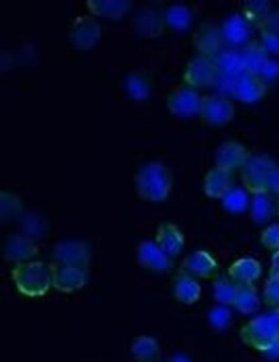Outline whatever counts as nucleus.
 <instances>
[{
	"label": "nucleus",
	"mask_w": 279,
	"mask_h": 362,
	"mask_svg": "<svg viewBox=\"0 0 279 362\" xmlns=\"http://www.w3.org/2000/svg\"><path fill=\"white\" fill-rule=\"evenodd\" d=\"M175 298L184 305H194L201 297V285L192 276L180 275L174 285Z\"/></svg>",
	"instance_id": "25"
},
{
	"label": "nucleus",
	"mask_w": 279,
	"mask_h": 362,
	"mask_svg": "<svg viewBox=\"0 0 279 362\" xmlns=\"http://www.w3.org/2000/svg\"><path fill=\"white\" fill-rule=\"evenodd\" d=\"M165 22L174 30L184 31L191 26L192 13L191 11L183 4H174L167 8L165 13Z\"/></svg>",
	"instance_id": "30"
},
{
	"label": "nucleus",
	"mask_w": 279,
	"mask_h": 362,
	"mask_svg": "<svg viewBox=\"0 0 279 362\" xmlns=\"http://www.w3.org/2000/svg\"><path fill=\"white\" fill-rule=\"evenodd\" d=\"M218 73L219 71L214 57L198 54L188 62L184 70V81L188 84V87L194 89L213 87Z\"/></svg>",
	"instance_id": "6"
},
{
	"label": "nucleus",
	"mask_w": 279,
	"mask_h": 362,
	"mask_svg": "<svg viewBox=\"0 0 279 362\" xmlns=\"http://www.w3.org/2000/svg\"><path fill=\"white\" fill-rule=\"evenodd\" d=\"M90 249L84 241L66 240L53 249L52 258L56 267L85 268L90 263Z\"/></svg>",
	"instance_id": "5"
},
{
	"label": "nucleus",
	"mask_w": 279,
	"mask_h": 362,
	"mask_svg": "<svg viewBox=\"0 0 279 362\" xmlns=\"http://www.w3.org/2000/svg\"><path fill=\"white\" fill-rule=\"evenodd\" d=\"M261 44L268 53H275L279 54V34L273 31L263 30L261 34Z\"/></svg>",
	"instance_id": "39"
},
{
	"label": "nucleus",
	"mask_w": 279,
	"mask_h": 362,
	"mask_svg": "<svg viewBox=\"0 0 279 362\" xmlns=\"http://www.w3.org/2000/svg\"><path fill=\"white\" fill-rule=\"evenodd\" d=\"M275 169L277 165L269 156L250 155V158L242 167L244 187L252 194L268 191V182Z\"/></svg>",
	"instance_id": "4"
},
{
	"label": "nucleus",
	"mask_w": 279,
	"mask_h": 362,
	"mask_svg": "<svg viewBox=\"0 0 279 362\" xmlns=\"http://www.w3.org/2000/svg\"><path fill=\"white\" fill-rule=\"evenodd\" d=\"M250 158L247 150L244 146L235 141L224 142L218 147L215 153V163L216 167L225 169L228 172H233L236 169H242L244 163Z\"/></svg>",
	"instance_id": "14"
},
{
	"label": "nucleus",
	"mask_w": 279,
	"mask_h": 362,
	"mask_svg": "<svg viewBox=\"0 0 279 362\" xmlns=\"http://www.w3.org/2000/svg\"><path fill=\"white\" fill-rule=\"evenodd\" d=\"M86 6L93 15L111 20L121 18L131 7L126 0H90Z\"/></svg>",
	"instance_id": "22"
},
{
	"label": "nucleus",
	"mask_w": 279,
	"mask_h": 362,
	"mask_svg": "<svg viewBox=\"0 0 279 362\" xmlns=\"http://www.w3.org/2000/svg\"><path fill=\"white\" fill-rule=\"evenodd\" d=\"M265 303L274 311H279V277H271L265 284Z\"/></svg>",
	"instance_id": "37"
},
{
	"label": "nucleus",
	"mask_w": 279,
	"mask_h": 362,
	"mask_svg": "<svg viewBox=\"0 0 279 362\" xmlns=\"http://www.w3.org/2000/svg\"><path fill=\"white\" fill-rule=\"evenodd\" d=\"M259 76L261 79L266 81H273V80L278 79L279 78V61L275 59H271L266 62V65L263 67V70L259 74Z\"/></svg>",
	"instance_id": "40"
},
{
	"label": "nucleus",
	"mask_w": 279,
	"mask_h": 362,
	"mask_svg": "<svg viewBox=\"0 0 279 362\" xmlns=\"http://www.w3.org/2000/svg\"><path fill=\"white\" fill-rule=\"evenodd\" d=\"M271 277H279V252H275L273 255Z\"/></svg>",
	"instance_id": "45"
},
{
	"label": "nucleus",
	"mask_w": 279,
	"mask_h": 362,
	"mask_svg": "<svg viewBox=\"0 0 279 362\" xmlns=\"http://www.w3.org/2000/svg\"><path fill=\"white\" fill-rule=\"evenodd\" d=\"M264 355L269 360H277V358H279V339L273 344L272 347L268 348L265 351Z\"/></svg>",
	"instance_id": "44"
},
{
	"label": "nucleus",
	"mask_w": 279,
	"mask_h": 362,
	"mask_svg": "<svg viewBox=\"0 0 279 362\" xmlns=\"http://www.w3.org/2000/svg\"><path fill=\"white\" fill-rule=\"evenodd\" d=\"M196 49L200 54L216 57L220 52L224 51V37L222 28H218L214 23H203L196 31L194 37Z\"/></svg>",
	"instance_id": "11"
},
{
	"label": "nucleus",
	"mask_w": 279,
	"mask_h": 362,
	"mask_svg": "<svg viewBox=\"0 0 279 362\" xmlns=\"http://www.w3.org/2000/svg\"><path fill=\"white\" fill-rule=\"evenodd\" d=\"M172 187V173L162 163H148L136 173V192L143 200L150 203L164 202L170 194Z\"/></svg>",
	"instance_id": "1"
},
{
	"label": "nucleus",
	"mask_w": 279,
	"mask_h": 362,
	"mask_svg": "<svg viewBox=\"0 0 279 362\" xmlns=\"http://www.w3.org/2000/svg\"><path fill=\"white\" fill-rule=\"evenodd\" d=\"M203 97L191 87L177 88L167 97V107L172 115L178 117H194L201 115Z\"/></svg>",
	"instance_id": "7"
},
{
	"label": "nucleus",
	"mask_w": 279,
	"mask_h": 362,
	"mask_svg": "<svg viewBox=\"0 0 279 362\" xmlns=\"http://www.w3.org/2000/svg\"><path fill=\"white\" fill-rule=\"evenodd\" d=\"M238 285L230 276L219 277L214 284V298L220 305H235Z\"/></svg>",
	"instance_id": "29"
},
{
	"label": "nucleus",
	"mask_w": 279,
	"mask_h": 362,
	"mask_svg": "<svg viewBox=\"0 0 279 362\" xmlns=\"http://www.w3.org/2000/svg\"><path fill=\"white\" fill-rule=\"evenodd\" d=\"M0 199V206H1V218L3 219H11V218L20 216L22 210V202L18 196L9 194V192H1Z\"/></svg>",
	"instance_id": "33"
},
{
	"label": "nucleus",
	"mask_w": 279,
	"mask_h": 362,
	"mask_svg": "<svg viewBox=\"0 0 279 362\" xmlns=\"http://www.w3.org/2000/svg\"><path fill=\"white\" fill-rule=\"evenodd\" d=\"M233 187L232 172L215 167L206 174L203 181V189L208 197L222 199Z\"/></svg>",
	"instance_id": "20"
},
{
	"label": "nucleus",
	"mask_w": 279,
	"mask_h": 362,
	"mask_svg": "<svg viewBox=\"0 0 279 362\" xmlns=\"http://www.w3.org/2000/svg\"><path fill=\"white\" fill-rule=\"evenodd\" d=\"M261 29L279 34V9L271 13V16L268 17V20L265 21Z\"/></svg>",
	"instance_id": "42"
},
{
	"label": "nucleus",
	"mask_w": 279,
	"mask_h": 362,
	"mask_svg": "<svg viewBox=\"0 0 279 362\" xmlns=\"http://www.w3.org/2000/svg\"><path fill=\"white\" fill-rule=\"evenodd\" d=\"M275 214V203L268 191L254 194L251 216L256 223H265Z\"/></svg>",
	"instance_id": "26"
},
{
	"label": "nucleus",
	"mask_w": 279,
	"mask_h": 362,
	"mask_svg": "<svg viewBox=\"0 0 279 362\" xmlns=\"http://www.w3.org/2000/svg\"><path fill=\"white\" fill-rule=\"evenodd\" d=\"M131 354L138 361L153 362L160 355L158 341L148 335L138 337L131 344Z\"/></svg>",
	"instance_id": "28"
},
{
	"label": "nucleus",
	"mask_w": 279,
	"mask_h": 362,
	"mask_svg": "<svg viewBox=\"0 0 279 362\" xmlns=\"http://www.w3.org/2000/svg\"><path fill=\"white\" fill-rule=\"evenodd\" d=\"M241 339L249 347L264 354L279 339V311L260 315L241 329Z\"/></svg>",
	"instance_id": "3"
},
{
	"label": "nucleus",
	"mask_w": 279,
	"mask_h": 362,
	"mask_svg": "<svg viewBox=\"0 0 279 362\" xmlns=\"http://www.w3.org/2000/svg\"><path fill=\"white\" fill-rule=\"evenodd\" d=\"M16 288L26 297H42L48 293L53 280V269L43 262L16 264L12 271Z\"/></svg>",
	"instance_id": "2"
},
{
	"label": "nucleus",
	"mask_w": 279,
	"mask_h": 362,
	"mask_svg": "<svg viewBox=\"0 0 279 362\" xmlns=\"http://www.w3.org/2000/svg\"><path fill=\"white\" fill-rule=\"evenodd\" d=\"M241 53L244 57L247 73L259 75L263 70V67L266 65V62L269 61L268 52L261 43H251L250 42L241 49Z\"/></svg>",
	"instance_id": "24"
},
{
	"label": "nucleus",
	"mask_w": 279,
	"mask_h": 362,
	"mask_svg": "<svg viewBox=\"0 0 279 362\" xmlns=\"http://www.w3.org/2000/svg\"><path fill=\"white\" fill-rule=\"evenodd\" d=\"M268 192L279 196V168H277L268 182Z\"/></svg>",
	"instance_id": "43"
},
{
	"label": "nucleus",
	"mask_w": 279,
	"mask_h": 362,
	"mask_svg": "<svg viewBox=\"0 0 279 362\" xmlns=\"http://www.w3.org/2000/svg\"><path fill=\"white\" fill-rule=\"evenodd\" d=\"M88 283L85 268L54 267L52 286L61 293H73L83 289Z\"/></svg>",
	"instance_id": "13"
},
{
	"label": "nucleus",
	"mask_w": 279,
	"mask_h": 362,
	"mask_svg": "<svg viewBox=\"0 0 279 362\" xmlns=\"http://www.w3.org/2000/svg\"><path fill=\"white\" fill-rule=\"evenodd\" d=\"M244 18L249 21L250 25L255 26H261L264 25L265 21L268 20V17L271 16V4L268 1L263 0H254L249 1L244 9Z\"/></svg>",
	"instance_id": "32"
},
{
	"label": "nucleus",
	"mask_w": 279,
	"mask_h": 362,
	"mask_svg": "<svg viewBox=\"0 0 279 362\" xmlns=\"http://www.w3.org/2000/svg\"><path fill=\"white\" fill-rule=\"evenodd\" d=\"M215 62L218 71L235 78H239L241 75L247 73L242 53L237 49H224L215 57Z\"/></svg>",
	"instance_id": "23"
},
{
	"label": "nucleus",
	"mask_w": 279,
	"mask_h": 362,
	"mask_svg": "<svg viewBox=\"0 0 279 362\" xmlns=\"http://www.w3.org/2000/svg\"><path fill=\"white\" fill-rule=\"evenodd\" d=\"M261 264L256 259L246 257L235 262L230 269L228 276L237 285H252L261 276Z\"/></svg>",
	"instance_id": "19"
},
{
	"label": "nucleus",
	"mask_w": 279,
	"mask_h": 362,
	"mask_svg": "<svg viewBox=\"0 0 279 362\" xmlns=\"http://www.w3.org/2000/svg\"><path fill=\"white\" fill-rule=\"evenodd\" d=\"M222 37L230 47H244L250 43L251 25L242 15H232L222 26Z\"/></svg>",
	"instance_id": "16"
},
{
	"label": "nucleus",
	"mask_w": 279,
	"mask_h": 362,
	"mask_svg": "<svg viewBox=\"0 0 279 362\" xmlns=\"http://www.w3.org/2000/svg\"><path fill=\"white\" fill-rule=\"evenodd\" d=\"M170 362H191L189 361V358L188 357H186V356L183 355H178L175 356L174 358H172V361Z\"/></svg>",
	"instance_id": "46"
},
{
	"label": "nucleus",
	"mask_w": 279,
	"mask_h": 362,
	"mask_svg": "<svg viewBox=\"0 0 279 362\" xmlns=\"http://www.w3.org/2000/svg\"><path fill=\"white\" fill-rule=\"evenodd\" d=\"M136 261L153 272H166L172 267V258L158 247L156 241L146 240L136 249Z\"/></svg>",
	"instance_id": "10"
},
{
	"label": "nucleus",
	"mask_w": 279,
	"mask_h": 362,
	"mask_svg": "<svg viewBox=\"0 0 279 362\" xmlns=\"http://www.w3.org/2000/svg\"><path fill=\"white\" fill-rule=\"evenodd\" d=\"M235 307L242 315H251L259 310L260 299L254 285H238Z\"/></svg>",
	"instance_id": "27"
},
{
	"label": "nucleus",
	"mask_w": 279,
	"mask_h": 362,
	"mask_svg": "<svg viewBox=\"0 0 279 362\" xmlns=\"http://www.w3.org/2000/svg\"><path fill=\"white\" fill-rule=\"evenodd\" d=\"M266 93V83L259 75L244 73L237 78L235 97L244 103H254L264 97Z\"/></svg>",
	"instance_id": "17"
},
{
	"label": "nucleus",
	"mask_w": 279,
	"mask_h": 362,
	"mask_svg": "<svg viewBox=\"0 0 279 362\" xmlns=\"http://www.w3.org/2000/svg\"><path fill=\"white\" fill-rule=\"evenodd\" d=\"M39 253L35 240L25 235H13L4 245V258L16 264L26 263Z\"/></svg>",
	"instance_id": "12"
},
{
	"label": "nucleus",
	"mask_w": 279,
	"mask_h": 362,
	"mask_svg": "<svg viewBox=\"0 0 279 362\" xmlns=\"http://www.w3.org/2000/svg\"><path fill=\"white\" fill-rule=\"evenodd\" d=\"M230 320H232V313L227 308V305L214 307L208 313L210 325L216 330H225L230 326Z\"/></svg>",
	"instance_id": "36"
},
{
	"label": "nucleus",
	"mask_w": 279,
	"mask_h": 362,
	"mask_svg": "<svg viewBox=\"0 0 279 362\" xmlns=\"http://www.w3.org/2000/svg\"><path fill=\"white\" fill-rule=\"evenodd\" d=\"M126 90H128L130 97L134 98V100H144L150 95L148 81L142 76H138V75H131L128 78Z\"/></svg>",
	"instance_id": "34"
},
{
	"label": "nucleus",
	"mask_w": 279,
	"mask_h": 362,
	"mask_svg": "<svg viewBox=\"0 0 279 362\" xmlns=\"http://www.w3.org/2000/svg\"><path fill=\"white\" fill-rule=\"evenodd\" d=\"M224 209L228 210L233 214L244 213L249 206V194L242 187H232V189L222 197Z\"/></svg>",
	"instance_id": "31"
},
{
	"label": "nucleus",
	"mask_w": 279,
	"mask_h": 362,
	"mask_svg": "<svg viewBox=\"0 0 279 362\" xmlns=\"http://www.w3.org/2000/svg\"><path fill=\"white\" fill-rule=\"evenodd\" d=\"M31 227H36V228H39L40 231H43L45 230L44 228L43 221L42 219H39L37 217H32V216H28L26 218H23L22 219V228H23V235L25 236H30V232H31Z\"/></svg>",
	"instance_id": "41"
},
{
	"label": "nucleus",
	"mask_w": 279,
	"mask_h": 362,
	"mask_svg": "<svg viewBox=\"0 0 279 362\" xmlns=\"http://www.w3.org/2000/svg\"><path fill=\"white\" fill-rule=\"evenodd\" d=\"M237 78L230 76L224 73H218L213 83V88L216 92V95H222V97H230L236 93Z\"/></svg>",
	"instance_id": "35"
},
{
	"label": "nucleus",
	"mask_w": 279,
	"mask_h": 362,
	"mask_svg": "<svg viewBox=\"0 0 279 362\" xmlns=\"http://www.w3.org/2000/svg\"><path fill=\"white\" fill-rule=\"evenodd\" d=\"M261 244L269 250L279 252V225L266 227L261 233Z\"/></svg>",
	"instance_id": "38"
},
{
	"label": "nucleus",
	"mask_w": 279,
	"mask_h": 362,
	"mask_svg": "<svg viewBox=\"0 0 279 362\" xmlns=\"http://www.w3.org/2000/svg\"><path fill=\"white\" fill-rule=\"evenodd\" d=\"M156 244L172 258L177 257L184 247V236L177 226L164 223L158 227Z\"/></svg>",
	"instance_id": "21"
},
{
	"label": "nucleus",
	"mask_w": 279,
	"mask_h": 362,
	"mask_svg": "<svg viewBox=\"0 0 279 362\" xmlns=\"http://www.w3.org/2000/svg\"><path fill=\"white\" fill-rule=\"evenodd\" d=\"M233 103L220 95H211L203 97L201 116L211 125H224L230 123L235 116Z\"/></svg>",
	"instance_id": "9"
},
{
	"label": "nucleus",
	"mask_w": 279,
	"mask_h": 362,
	"mask_svg": "<svg viewBox=\"0 0 279 362\" xmlns=\"http://www.w3.org/2000/svg\"><path fill=\"white\" fill-rule=\"evenodd\" d=\"M102 37V26L92 16H81L72 22L70 29L71 43L81 51L95 47Z\"/></svg>",
	"instance_id": "8"
},
{
	"label": "nucleus",
	"mask_w": 279,
	"mask_h": 362,
	"mask_svg": "<svg viewBox=\"0 0 279 362\" xmlns=\"http://www.w3.org/2000/svg\"><path fill=\"white\" fill-rule=\"evenodd\" d=\"M183 274L198 279H211L218 272V263L205 250H197L184 258L182 263Z\"/></svg>",
	"instance_id": "15"
},
{
	"label": "nucleus",
	"mask_w": 279,
	"mask_h": 362,
	"mask_svg": "<svg viewBox=\"0 0 279 362\" xmlns=\"http://www.w3.org/2000/svg\"><path fill=\"white\" fill-rule=\"evenodd\" d=\"M165 18L153 8H144L134 17V29L144 37H156L162 34Z\"/></svg>",
	"instance_id": "18"
}]
</instances>
